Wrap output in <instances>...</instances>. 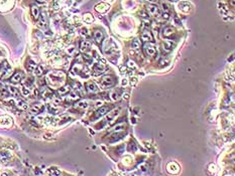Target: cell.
<instances>
[{
	"mask_svg": "<svg viewBox=\"0 0 235 176\" xmlns=\"http://www.w3.org/2000/svg\"><path fill=\"white\" fill-rule=\"evenodd\" d=\"M68 99H70V100H72V101H77L80 99V96L76 93V92H73V93H70Z\"/></svg>",
	"mask_w": 235,
	"mask_h": 176,
	"instance_id": "4dcf8cb0",
	"label": "cell"
},
{
	"mask_svg": "<svg viewBox=\"0 0 235 176\" xmlns=\"http://www.w3.org/2000/svg\"><path fill=\"white\" fill-rule=\"evenodd\" d=\"M170 1H172V2H176V1H178V0H170Z\"/></svg>",
	"mask_w": 235,
	"mask_h": 176,
	"instance_id": "ee69618b",
	"label": "cell"
},
{
	"mask_svg": "<svg viewBox=\"0 0 235 176\" xmlns=\"http://www.w3.org/2000/svg\"><path fill=\"white\" fill-rule=\"evenodd\" d=\"M7 90H8L9 94H11L12 96L16 97V98H19V97H20V94H19L18 90H17L16 88H14V87H8Z\"/></svg>",
	"mask_w": 235,
	"mask_h": 176,
	"instance_id": "44dd1931",
	"label": "cell"
},
{
	"mask_svg": "<svg viewBox=\"0 0 235 176\" xmlns=\"http://www.w3.org/2000/svg\"><path fill=\"white\" fill-rule=\"evenodd\" d=\"M140 38H141V40L146 41V43H151V41L154 40V36H152L151 32L148 30H144L142 32Z\"/></svg>",
	"mask_w": 235,
	"mask_h": 176,
	"instance_id": "8fae6325",
	"label": "cell"
},
{
	"mask_svg": "<svg viewBox=\"0 0 235 176\" xmlns=\"http://www.w3.org/2000/svg\"><path fill=\"white\" fill-rule=\"evenodd\" d=\"M109 111H110V107H108V106H105V107H101L100 109H98V110H97L96 112H95L93 118H91V120H92V119H93V120H97V119L103 117V116L106 115V114L108 113Z\"/></svg>",
	"mask_w": 235,
	"mask_h": 176,
	"instance_id": "5b68a950",
	"label": "cell"
},
{
	"mask_svg": "<svg viewBox=\"0 0 235 176\" xmlns=\"http://www.w3.org/2000/svg\"><path fill=\"white\" fill-rule=\"evenodd\" d=\"M175 32V29L172 28V26H167L162 29V36L164 38H170L171 35H172Z\"/></svg>",
	"mask_w": 235,
	"mask_h": 176,
	"instance_id": "5bb4252c",
	"label": "cell"
},
{
	"mask_svg": "<svg viewBox=\"0 0 235 176\" xmlns=\"http://www.w3.org/2000/svg\"><path fill=\"white\" fill-rule=\"evenodd\" d=\"M10 157H11V154L9 151H6V150L0 151V162H7Z\"/></svg>",
	"mask_w": 235,
	"mask_h": 176,
	"instance_id": "4fadbf2b",
	"label": "cell"
},
{
	"mask_svg": "<svg viewBox=\"0 0 235 176\" xmlns=\"http://www.w3.org/2000/svg\"><path fill=\"white\" fill-rule=\"evenodd\" d=\"M106 69V66H105L104 61H100L98 63H96L93 66V73L95 76H99L101 74H103V71Z\"/></svg>",
	"mask_w": 235,
	"mask_h": 176,
	"instance_id": "3957f363",
	"label": "cell"
},
{
	"mask_svg": "<svg viewBox=\"0 0 235 176\" xmlns=\"http://www.w3.org/2000/svg\"><path fill=\"white\" fill-rule=\"evenodd\" d=\"M144 50H146V53L147 56H154V54H156V45H154V43H146V45H144Z\"/></svg>",
	"mask_w": 235,
	"mask_h": 176,
	"instance_id": "ba28073f",
	"label": "cell"
},
{
	"mask_svg": "<svg viewBox=\"0 0 235 176\" xmlns=\"http://www.w3.org/2000/svg\"><path fill=\"white\" fill-rule=\"evenodd\" d=\"M16 107L17 108H19L20 110H26L27 109V104L25 103L24 101H22V100H17L16 101Z\"/></svg>",
	"mask_w": 235,
	"mask_h": 176,
	"instance_id": "7402d4cb",
	"label": "cell"
},
{
	"mask_svg": "<svg viewBox=\"0 0 235 176\" xmlns=\"http://www.w3.org/2000/svg\"><path fill=\"white\" fill-rule=\"evenodd\" d=\"M21 91H22V94H23L24 96H28L29 94H31L29 90H27V88H26V87H24V86L21 88Z\"/></svg>",
	"mask_w": 235,
	"mask_h": 176,
	"instance_id": "74e56055",
	"label": "cell"
},
{
	"mask_svg": "<svg viewBox=\"0 0 235 176\" xmlns=\"http://www.w3.org/2000/svg\"><path fill=\"white\" fill-rule=\"evenodd\" d=\"M80 34H81L82 36H84V38H89L90 36V33H89V31L87 28H81V30H80Z\"/></svg>",
	"mask_w": 235,
	"mask_h": 176,
	"instance_id": "836d02e7",
	"label": "cell"
},
{
	"mask_svg": "<svg viewBox=\"0 0 235 176\" xmlns=\"http://www.w3.org/2000/svg\"><path fill=\"white\" fill-rule=\"evenodd\" d=\"M46 23H47L46 15H44V13H42V14H41V20H39V26L44 27V26H46Z\"/></svg>",
	"mask_w": 235,
	"mask_h": 176,
	"instance_id": "f546056e",
	"label": "cell"
},
{
	"mask_svg": "<svg viewBox=\"0 0 235 176\" xmlns=\"http://www.w3.org/2000/svg\"><path fill=\"white\" fill-rule=\"evenodd\" d=\"M1 176H11V174H10V173H8V172H2Z\"/></svg>",
	"mask_w": 235,
	"mask_h": 176,
	"instance_id": "b9f144b4",
	"label": "cell"
},
{
	"mask_svg": "<svg viewBox=\"0 0 235 176\" xmlns=\"http://www.w3.org/2000/svg\"><path fill=\"white\" fill-rule=\"evenodd\" d=\"M180 166L178 163L176 162H170L169 164L167 166V170L169 173H171V174H178L180 172Z\"/></svg>",
	"mask_w": 235,
	"mask_h": 176,
	"instance_id": "52a82bcc",
	"label": "cell"
},
{
	"mask_svg": "<svg viewBox=\"0 0 235 176\" xmlns=\"http://www.w3.org/2000/svg\"><path fill=\"white\" fill-rule=\"evenodd\" d=\"M83 59L85 61H86L87 63H90L92 61V58H90L89 56H87V54H84L83 56Z\"/></svg>",
	"mask_w": 235,
	"mask_h": 176,
	"instance_id": "f35d334b",
	"label": "cell"
},
{
	"mask_svg": "<svg viewBox=\"0 0 235 176\" xmlns=\"http://www.w3.org/2000/svg\"><path fill=\"white\" fill-rule=\"evenodd\" d=\"M34 74H36V76H42V74H44V68H42L41 66H36V69H34Z\"/></svg>",
	"mask_w": 235,
	"mask_h": 176,
	"instance_id": "83f0119b",
	"label": "cell"
},
{
	"mask_svg": "<svg viewBox=\"0 0 235 176\" xmlns=\"http://www.w3.org/2000/svg\"><path fill=\"white\" fill-rule=\"evenodd\" d=\"M106 1H112V0H106Z\"/></svg>",
	"mask_w": 235,
	"mask_h": 176,
	"instance_id": "bcb514c9",
	"label": "cell"
},
{
	"mask_svg": "<svg viewBox=\"0 0 235 176\" xmlns=\"http://www.w3.org/2000/svg\"><path fill=\"white\" fill-rule=\"evenodd\" d=\"M86 89L89 93H97V92H98V88H97V86L95 85L94 83H92V82L86 84Z\"/></svg>",
	"mask_w": 235,
	"mask_h": 176,
	"instance_id": "ac0fdd59",
	"label": "cell"
},
{
	"mask_svg": "<svg viewBox=\"0 0 235 176\" xmlns=\"http://www.w3.org/2000/svg\"><path fill=\"white\" fill-rule=\"evenodd\" d=\"M172 49V41H169V40H166L164 43H162V50H164V53H170Z\"/></svg>",
	"mask_w": 235,
	"mask_h": 176,
	"instance_id": "2e32d148",
	"label": "cell"
},
{
	"mask_svg": "<svg viewBox=\"0 0 235 176\" xmlns=\"http://www.w3.org/2000/svg\"><path fill=\"white\" fill-rule=\"evenodd\" d=\"M110 97H111V99L113 101H117L119 99V95H118V93H116V92L115 91H113V92H111V93H110Z\"/></svg>",
	"mask_w": 235,
	"mask_h": 176,
	"instance_id": "e575fe53",
	"label": "cell"
},
{
	"mask_svg": "<svg viewBox=\"0 0 235 176\" xmlns=\"http://www.w3.org/2000/svg\"><path fill=\"white\" fill-rule=\"evenodd\" d=\"M139 171H140L141 173H146L147 172V164H146V163L141 164L140 166H139Z\"/></svg>",
	"mask_w": 235,
	"mask_h": 176,
	"instance_id": "d590c367",
	"label": "cell"
},
{
	"mask_svg": "<svg viewBox=\"0 0 235 176\" xmlns=\"http://www.w3.org/2000/svg\"><path fill=\"white\" fill-rule=\"evenodd\" d=\"M41 96H42V98H49V97H52V92L49 90V89H44Z\"/></svg>",
	"mask_w": 235,
	"mask_h": 176,
	"instance_id": "f1b7e54d",
	"label": "cell"
},
{
	"mask_svg": "<svg viewBox=\"0 0 235 176\" xmlns=\"http://www.w3.org/2000/svg\"><path fill=\"white\" fill-rule=\"evenodd\" d=\"M47 171H49V175H52V176H60V175H61V171H60L56 167L49 168V170H47Z\"/></svg>",
	"mask_w": 235,
	"mask_h": 176,
	"instance_id": "603a6c76",
	"label": "cell"
},
{
	"mask_svg": "<svg viewBox=\"0 0 235 176\" xmlns=\"http://www.w3.org/2000/svg\"><path fill=\"white\" fill-rule=\"evenodd\" d=\"M146 10H147V12H148L149 15L154 16V17H159V14H161L159 8L156 5H154V4H147Z\"/></svg>",
	"mask_w": 235,
	"mask_h": 176,
	"instance_id": "277c9868",
	"label": "cell"
},
{
	"mask_svg": "<svg viewBox=\"0 0 235 176\" xmlns=\"http://www.w3.org/2000/svg\"><path fill=\"white\" fill-rule=\"evenodd\" d=\"M23 78H24V74L22 73V71H16V73L11 76L10 82L12 84H18L22 81Z\"/></svg>",
	"mask_w": 235,
	"mask_h": 176,
	"instance_id": "9c48e42d",
	"label": "cell"
},
{
	"mask_svg": "<svg viewBox=\"0 0 235 176\" xmlns=\"http://www.w3.org/2000/svg\"><path fill=\"white\" fill-rule=\"evenodd\" d=\"M90 48H91V43L88 40H83L81 43H80V49H81L82 51H88Z\"/></svg>",
	"mask_w": 235,
	"mask_h": 176,
	"instance_id": "e0dca14e",
	"label": "cell"
},
{
	"mask_svg": "<svg viewBox=\"0 0 235 176\" xmlns=\"http://www.w3.org/2000/svg\"><path fill=\"white\" fill-rule=\"evenodd\" d=\"M26 69H27V71H29V73H31V71H33L34 69H36V63H34L33 61H31V59H29L28 61H27V63H26Z\"/></svg>",
	"mask_w": 235,
	"mask_h": 176,
	"instance_id": "ffe728a7",
	"label": "cell"
},
{
	"mask_svg": "<svg viewBox=\"0 0 235 176\" xmlns=\"http://www.w3.org/2000/svg\"><path fill=\"white\" fill-rule=\"evenodd\" d=\"M41 110H42V106L41 105V104H34V105L31 107V112L34 113V114L41 113Z\"/></svg>",
	"mask_w": 235,
	"mask_h": 176,
	"instance_id": "cb8c5ba5",
	"label": "cell"
},
{
	"mask_svg": "<svg viewBox=\"0 0 235 176\" xmlns=\"http://www.w3.org/2000/svg\"><path fill=\"white\" fill-rule=\"evenodd\" d=\"M75 107L78 108V109H86L87 107H88V103H87L86 101H81V102H79L78 104H76Z\"/></svg>",
	"mask_w": 235,
	"mask_h": 176,
	"instance_id": "4316f807",
	"label": "cell"
},
{
	"mask_svg": "<svg viewBox=\"0 0 235 176\" xmlns=\"http://www.w3.org/2000/svg\"><path fill=\"white\" fill-rule=\"evenodd\" d=\"M137 83V80H136V78H132L131 80H130V84H131V86H134L135 84Z\"/></svg>",
	"mask_w": 235,
	"mask_h": 176,
	"instance_id": "ab89813d",
	"label": "cell"
},
{
	"mask_svg": "<svg viewBox=\"0 0 235 176\" xmlns=\"http://www.w3.org/2000/svg\"><path fill=\"white\" fill-rule=\"evenodd\" d=\"M73 88L75 89V90H81L82 85L79 83V82H74V83H73Z\"/></svg>",
	"mask_w": 235,
	"mask_h": 176,
	"instance_id": "8d00e7d4",
	"label": "cell"
},
{
	"mask_svg": "<svg viewBox=\"0 0 235 176\" xmlns=\"http://www.w3.org/2000/svg\"><path fill=\"white\" fill-rule=\"evenodd\" d=\"M12 119L8 116L0 117V128H10L12 126Z\"/></svg>",
	"mask_w": 235,
	"mask_h": 176,
	"instance_id": "8992f818",
	"label": "cell"
},
{
	"mask_svg": "<svg viewBox=\"0 0 235 176\" xmlns=\"http://www.w3.org/2000/svg\"><path fill=\"white\" fill-rule=\"evenodd\" d=\"M109 8H110V6L106 3H99V4H97L96 7H95V9L98 12H100V13H105V12H107L109 10Z\"/></svg>",
	"mask_w": 235,
	"mask_h": 176,
	"instance_id": "7c38bea8",
	"label": "cell"
},
{
	"mask_svg": "<svg viewBox=\"0 0 235 176\" xmlns=\"http://www.w3.org/2000/svg\"><path fill=\"white\" fill-rule=\"evenodd\" d=\"M128 68H135V66H134V63L133 61H128Z\"/></svg>",
	"mask_w": 235,
	"mask_h": 176,
	"instance_id": "60d3db41",
	"label": "cell"
},
{
	"mask_svg": "<svg viewBox=\"0 0 235 176\" xmlns=\"http://www.w3.org/2000/svg\"><path fill=\"white\" fill-rule=\"evenodd\" d=\"M131 48L133 49H138L139 48H140V43H139L138 39H134V40H132Z\"/></svg>",
	"mask_w": 235,
	"mask_h": 176,
	"instance_id": "1f68e13d",
	"label": "cell"
},
{
	"mask_svg": "<svg viewBox=\"0 0 235 176\" xmlns=\"http://www.w3.org/2000/svg\"><path fill=\"white\" fill-rule=\"evenodd\" d=\"M0 96L3 97V98H6V97L9 96V92L7 89L4 88L2 85H0Z\"/></svg>",
	"mask_w": 235,
	"mask_h": 176,
	"instance_id": "484cf974",
	"label": "cell"
},
{
	"mask_svg": "<svg viewBox=\"0 0 235 176\" xmlns=\"http://www.w3.org/2000/svg\"><path fill=\"white\" fill-rule=\"evenodd\" d=\"M83 19H84V21H85V22H87V23H90V22L93 21V17H92V15H91V14H90V13L85 14L84 17H83Z\"/></svg>",
	"mask_w": 235,
	"mask_h": 176,
	"instance_id": "d6a6232c",
	"label": "cell"
},
{
	"mask_svg": "<svg viewBox=\"0 0 235 176\" xmlns=\"http://www.w3.org/2000/svg\"><path fill=\"white\" fill-rule=\"evenodd\" d=\"M100 85L103 88H109L114 85V78L112 76H104L103 78L100 80Z\"/></svg>",
	"mask_w": 235,
	"mask_h": 176,
	"instance_id": "7a4b0ae2",
	"label": "cell"
},
{
	"mask_svg": "<svg viewBox=\"0 0 235 176\" xmlns=\"http://www.w3.org/2000/svg\"><path fill=\"white\" fill-rule=\"evenodd\" d=\"M146 1H154V0H146Z\"/></svg>",
	"mask_w": 235,
	"mask_h": 176,
	"instance_id": "f6af8a7d",
	"label": "cell"
},
{
	"mask_svg": "<svg viewBox=\"0 0 235 176\" xmlns=\"http://www.w3.org/2000/svg\"><path fill=\"white\" fill-rule=\"evenodd\" d=\"M73 71H75V74H79V75H81L82 76H84V78H88L90 75L87 66H85L84 64H81V63L75 64L73 66Z\"/></svg>",
	"mask_w": 235,
	"mask_h": 176,
	"instance_id": "6da1fadb",
	"label": "cell"
},
{
	"mask_svg": "<svg viewBox=\"0 0 235 176\" xmlns=\"http://www.w3.org/2000/svg\"><path fill=\"white\" fill-rule=\"evenodd\" d=\"M104 38V34L101 30H95L94 31V39L97 43H101Z\"/></svg>",
	"mask_w": 235,
	"mask_h": 176,
	"instance_id": "9a60e30c",
	"label": "cell"
},
{
	"mask_svg": "<svg viewBox=\"0 0 235 176\" xmlns=\"http://www.w3.org/2000/svg\"><path fill=\"white\" fill-rule=\"evenodd\" d=\"M70 92V87L69 86H65L63 88L59 89V91H57V94H59L60 96H63V95H66V94H68Z\"/></svg>",
	"mask_w": 235,
	"mask_h": 176,
	"instance_id": "d4e9b609",
	"label": "cell"
},
{
	"mask_svg": "<svg viewBox=\"0 0 235 176\" xmlns=\"http://www.w3.org/2000/svg\"><path fill=\"white\" fill-rule=\"evenodd\" d=\"M179 9L182 12H185V13H188V12L191 10V4L189 3L188 1H181L179 3Z\"/></svg>",
	"mask_w": 235,
	"mask_h": 176,
	"instance_id": "30bf717a",
	"label": "cell"
},
{
	"mask_svg": "<svg viewBox=\"0 0 235 176\" xmlns=\"http://www.w3.org/2000/svg\"><path fill=\"white\" fill-rule=\"evenodd\" d=\"M37 2H41V3H42V2H46L47 0H36Z\"/></svg>",
	"mask_w": 235,
	"mask_h": 176,
	"instance_id": "7bdbcfd3",
	"label": "cell"
},
{
	"mask_svg": "<svg viewBox=\"0 0 235 176\" xmlns=\"http://www.w3.org/2000/svg\"><path fill=\"white\" fill-rule=\"evenodd\" d=\"M31 14L33 16V18L37 20L39 18V15H41V11H39V8L36 5H33L31 7Z\"/></svg>",
	"mask_w": 235,
	"mask_h": 176,
	"instance_id": "d6986e66",
	"label": "cell"
}]
</instances>
